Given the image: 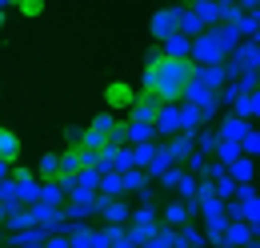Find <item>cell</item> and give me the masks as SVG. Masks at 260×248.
I'll return each mask as SVG.
<instances>
[{
    "label": "cell",
    "instance_id": "obj_1",
    "mask_svg": "<svg viewBox=\"0 0 260 248\" xmlns=\"http://www.w3.org/2000/svg\"><path fill=\"white\" fill-rule=\"evenodd\" d=\"M192 76H196L192 60H168V56H160V48H156L148 56V64H144L140 92H152L160 104H180V96L192 84Z\"/></svg>",
    "mask_w": 260,
    "mask_h": 248
},
{
    "label": "cell",
    "instance_id": "obj_2",
    "mask_svg": "<svg viewBox=\"0 0 260 248\" xmlns=\"http://www.w3.org/2000/svg\"><path fill=\"white\" fill-rule=\"evenodd\" d=\"M112 128H116V116H112V112H96L92 124L84 128V136H80V148H84V152L108 148V144H112Z\"/></svg>",
    "mask_w": 260,
    "mask_h": 248
},
{
    "label": "cell",
    "instance_id": "obj_3",
    "mask_svg": "<svg viewBox=\"0 0 260 248\" xmlns=\"http://www.w3.org/2000/svg\"><path fill=\"white\" fill-rule=\"evenodd\" d=\"M192 64L196 68H216V64H224V52H220V44H216L212 32H204V36L192 40Z\"/></svg>",
    "mask_w": 260,
    "mask_h": 248
},
{
    "label": "cell",
    "instance_id": "obj_4",
    "mask_svg": "<svg viewBox=\"0 0 260 248\" xmlns=\"http://www.w3.org/2000/svg\"><path fill=\"white\" fill-rule=\"evenodd\" d=\"M180 104H192V108H200V112H204V120H212V116L220 112V104H216V92H212V88H204L200 80H192V84L184 88Z\"/></svg>",
    "mask_w": 260,
    "mask_h": 248
},
{
    "label": "cell",
    "instance_id": "obj_5",
    "mask_svg": "<svg viewBox=\"0 0 260 248\" xmlns=\"http://www.w3.org/2000/svg\"><path fill=\"white\" fill-rule=\"evenodd\" d=\"M104 104H108V112H128L132 104H136V88H132L128 80H112L104 88Z\"/></svg>",
    "mask_w": 260,
    "mask_h": 248
},
{
    "label": "cell",
    "instance_id": "obj_6",
    "mask_svg": "<svg viewBox=\"0 0 260 248\" xmlns=\"http://www.w3.org/2000/svg\"><path fill=\"white\" fill-rule=\"evenodd\" d=\"M160 108H164V104H160L152 92H136V104L128 108V120H136V124H152V128H156Z\"/></svg>",
    "mask_w": 260,
    "mask_h": 248
},
{
    "label": "cell",
    "instance_id": "obj_7",
    "mask_svg": "<svg viewBox=\"0 0 260 248\" xmlns=\"http://www.w3.org/2000/svg\"><path fill=\"white\" fill-rule=\"evenodd\" d=\"M12 184H16V200H20V204H28V208L40 204V188L44 184L36 180L28 168H16V172H12Z\"/></svg>",
    "mask_w": 260,
    "mask_h": 248
},
{
    "label": "cell",
    "instance_id": "obj_8",
    "mask_svg": "<svg viewBox=\"0 0 260 248\" xmlns=\"http://www.w3.org/2000/svg\"><path fill=\"white\" fill-rule=\"evenodd\" d=\"M148 32H152V40L156 44H164L168 36H176V8H160V12H152L148 16Z\"/></svg>",
    "mask_w": 260,
    "mask_h": 248
},
{
    "label": "cell",
    "instance_id": "obj_9",
    "mask_svg": "<svg viewBox=\"0 0 260 248\" xmlns=\"http://www.w3.org/2000/svg\"><path fill=\"white\" fill-rule=\"evenodd\" d=\"M252 132V120H240V116H232L228 112L224 120H220V128H216V140H228V144H240L244 136Z\"/></svg>",
    "mask_w": 260,
    "mask_h": 248
},
{
    "label": "cell",
    "instance_id": "obj_10",
    "mask_svg": "<svg viewBox=\"0 0 260 248\" xmlns=\"http://www.w3.org/2000/svg\"><path fill=\"white\" fill-rule=\"evenodd\" d=\"M192 12L200 16V20H204V28H216V24H224L228 4H224V0H220V4H216V0H196V4H192Z\"/></svg>",
    "mask_w": 260,
    "mask_h": 248
},
{
    "label": "cell",
    "instance_id": "obj_11",
    "mask_svg": "<svg viewBox=\"0 0 260 248\" xmlns=\"http://www.w3.org/2000/svg\"><path fill=\"white\" fill-rule=\"evenodd\" d=\"M220 248H252V228H248L244 220H228Z\"/></svg>",
    "mask_w": 260,
    "mask_h": 248
},
{
    "label": "cell",
    "instance_id": "obj_12",
    "mask_svg": "<svg viewBox=\"0 0 260 248\" xmlns=\"http://www.w3.org/2000/svg\"><path fill=\"white\" fill-rule=\"evenodd\" d=\"M156 136H180V104H164L156 116Z\"/></svg>",
    "mask_w": 260,
    "mask_h": 248
},
{
    "label": "cell",
    "instance_id": "obj_13",
    "mask_svg": "<svg viewBox=\"0 0 260 248\" xmlns=\"http://www.w3.org/2000/svg\"><path fill=\"white\" fill-rule=\"evenodd\" d=\"M176 28H180V36H188V40H196V36H204V20L192 12V4L188 8H176Z\"/></svg>",
    "mask_w": 260,
    "mask_h": 248
},
{
    "label": "cell",
    "instance_id": "obj_14",
    "mask_svg": "<svg viewBox=\"0 0 260 248\" xmlns=\"http://www.w3.org/2000/svg\"><path fill=\"white\" fill-rule=\"evenodd\" d=\"M160 56H168V60H192V40L180 36V32L168 36V40L160 44Z\"/></svg>",
    "mask_w": 260,
    "mask_h": 248
},
{
    "label": "cell",
    "instance_id": "obj_15",
    "mask_svg": "<svg viewBox=\"0 0 260 248\" xmlns=\"http://www.w3.org/2000/svg\"><path fill=\"white\" fill-rule=\"evenodd\" d=\"M224 176L232 184H252V176H256V160H248V156H240V160H232L224 168Z\"/></svg>",
    "mask_w": 260,
    "mask_h": 248
},
{
    "label": "cell",
    "instance_id": "obj_16",
    "mask_svg": "<svg viewBox=\"0 0 260 248\" xmlns=\"http://www.w3.org/2000/svg\"><path fill=\"white\" fill-rule=\"evenodd\" d=\"M208 32L216 36V44H220V52H224V60L232 56V52H236V48H240V44H244V40H240V32L232 28V24H216V28H208Z\"/></svg>",
    "mask_w": 260,
    "mask_h": 248
},
{
    "label": "cell",
    "instance_id": "obj_17",
    "mask_svg": "<svg viewBox=\"0 0 260 248\" xmlns=\"http://www.w3.org/2000/svg\"><path fill=\"white\" fill-rule=\"evenodd\" d=\"M232 116H240V120H260V88L240 96V100L232 104Z\"/></svg>",
    "mask_w": 260,
    "mask_h": 248
},
{
    "label": "cell",
    "instance_id": "obj_18",
    "mask_svg": "<svg viewBox=\"0 0 260 248\" xmlns=\"http://www.w3.org/2000/svg\"><path fill=\"white\" fill-rule=\"evenodd\" d=\"M164 152L172 156V164H184V160L196 152V144H192V136H184V132H180V136H172V140L164 144Z\"/></svg>",
    "mask_w": 260,
    "mask_h": 248
},
{
    "label": "cell",
    "instance_id": "obj_19",
    "mask_svg": "<svg viewBox=\"0 0 260 248\" xmlns=\"http://www.w3.org/2000/svg\"><path fill=\"white\" fill-rule=\"evenodd\" d=\"M164 228H184V224H192V216H188V204H180V200H172V204H164Z\"/></svg>",
    "mask_w": 260,
    "mask_h": 248
},
{
    "label": "cell",
    "instance_id": "obj_20",
    "mask_svg": "<svg viewBox=\"0 0 260 248\" xmlns=\"http://www.w3.org/2000/svg\"><path fill=\"white\" fill-rule=\"evenodd\" d=\"M100 216L108 220V224H116V228H124V224L132 220V208L124 204V200H108V204L100 208Z\"/></svg>",
    "mask_w": 260,
    "mask_h": 248
},
{
    "label": "cell",
    "instance_id": "obj_21",
    "mask_svg": "<svg viewBox=\"0 0 260 248\" xmlns=\"http://www.w3.org/2000/svg\"><path fill=\"white\" fill-rule=\"evenodd\" d=\"M192 80H200L204 88H212V92H220L228 84V76H224V64H216V68H196V76Z\"/></svg>",
    "mask_w": 260,
    "mask_h": 248
},
{
    "label": "cell",
    "instance_id": "obj_22",
    "mask_svg": "<svg viewBox=\"0 0 260 248\" xmlns=\"http://www.w3.org/2000/svg\"><path fill=\"white\" fill-rule=\"evenodd\" d=\"M168 168H172V156L164 152V144H156V156H152V160L144 164V176H148V180H160Z\"/></svg>",
    "mask_w": 260,
    "mask_h": 248
},
{
    "label": "cell",
    "instance_id": "obj_23",
    "mask_svg": "<svg viewBox=\"0 0 260 248\" xmlns=\"http://www.w3.org/2000/svg\"><path fill=\"white\" fill-rule=\"evenodd\" d=\"M36 176H40L44 184L60 180V152H44V156H40V168H36Z\"/></svg>",
    "mask_w": 260,
    "mask_h": 248
},
{
    "label": "cell",
    "instance_id": "obj_24",
    "mask_svg": "<svg viewBox=\"0 0 260 248\" xmlns=\"http://www.w3.org/2000/svg\"><path fill=\"white\" fill-rule=\"evenodd\" d=\"M16 156H20V136H16L12 128H0V160L12 164Z\"/></svg>",
    "mask_w": 260,
    "mask_h": 248
},
{
    "label": "cell",
    "instance_id": "obj_25",
    "mask_svg": "<svg viewBox=\"0 0 260 248\" xmlns=\"http://www.w3.org/2000/svg\"><path fill=\"white\" fill-rule=\"evenodd\" d=\"M200 244H204V232L192 228V224L176 228V236H172V248H200Z\"/></svg>",
    "mask_w": 260,
    "mask_h": 248
},
{
    "label": "cell",
    "instance_id": "obj_26",
    "mask_svg": "<svg viewBox=\"0 0 260 248\" xmlns=\"http://www.w3.org/2000/svg\"><path fill=\"white\" fill-rule=\"evenodd\" d=\"M224 228H228V216H208L204 220V244H220Z\"/></svg>",
    "mask_w": 260,
    "mask_h": 248
},
{
    "label": "cell",
    "instance_id": "obj_27",
    "mask_svg": "<svg viewBox=\"0 0 260 248\" xmlns=\"http://www.w3.org/2000/svg\"><path fill=\"white\" fill-rule=\"evenodd\" d=\"M192 144H196V152L200 156H212L216 152V128H200L192 136Z\"/></svg>",
    "mask_w": 260,
    "mask_h": 248
},
{
    "label": "cell",
    "instance_id": "obj_28",
    "mask_svg": "<svg viewBox=\"0 0 260 248\" xmlns=\"http://www.w3.org/2000/svg\"><path fill=\"white\" fill-rule=\"evenodd\" d=\"M100 196H104V200H120V196H124V188H120V172L100 176Z\"/></svg>",
    "mask_w": 260,
    "mask_h": 248
},
{
    "label": "cell",
    "instance_id": "obj_29",
    "mask_svg": "<svg viewBox=\"0 0 260 248\" xmlns=\"http://www.w3.org/2000/svg\"><path fill=\"white\" fill-rule=\"evenodd\" d=\"M64 196H68V192H64L60 180H52V184L40 188V204H48V208H60V200H64Z\"/></svg>",
    "mask_w": 260,
    "mask_h": 248
},
{
    "label": "cell",
    "instance_id": "obj_30",
    "mask_svg": "<svg viewBox=\"0 0 260 248\" xmlns=\"http://www.w3.org/2000/svg\"><path fill=\"white\" fill-rule=\"evenodd\" d=\"M212 156H216V164H220V168H228L232 160H240L244 152H240V144H228V140H216V152H212Z\"/></svg>",
    "mask_w": 260,
    "mask_h": 248
},
{
    "label": "cell",
    "instance_id": "obj_31",
    "mask_svg": "<svg viewBox=\"0 0 260 248\" xmlns=\"http://www.w3.org/2000/svg\"><path fill=\"white\" fill-rule=\"evenodd\" d=\"M120 188H124V192H144V188H148V176H144L140 168H132V172H120Z\"/></svg>",
    "mask_w": 260,
    "mask_h": 248
},
{
    "label": "cell",
    "instance_id": "obj_32",
    "mask_svg": "<svg viewBox=\"0 0 260 248\" xmlns=\"http://www.w3.org/2000/svg\"><path fill=\"white\" fill-rule=\"evenodd\" d=\"M128 224L152 228V224H156V204H140V208H132V220H128Z\"/></svg>",
    "mask_w": 260,
    "mask_h": 248
},
{
    "label": "cell",
    "instance_id": "obj_33",
    "mask_svg": "<svg viewBox=\"0 0 260 248\" xmlns=\"http://www.w3.org/2000/svg\"><path fill=\"white\" fill-rule=\"evenodd\" d=\"M240 212H244V224H260V196L256 192L248 200H240Z\"/></svg>",
    "mask_w": 260,
    "mask_h": 248
},
{
    "label": "cell",
    "instance_id": "obj_34",
    "mask_svg": "<svg viewBox=\"0 0 260 248\" xmlns=\"http://www.w3.org/2000/svg\"><path fill=\"white\" fill-rule=\"evenodd\" d=\"M240 152L248 156V160H256V156H260V132H256V128H252V132L240 140Z\"/></svg>",
    "mask_w": 260,
    "mask_h": 248
},
{
    "label": "cell",
    "instance_id": "obj_35",
    "mask_svg": "<svg viewBox=\"0 0 260 248\" xmlns=\"http://www.w3.org/2000/svg\"><path fill=\"white\" fill-rule=\"evenodd\" d=\"M16 12H20V16H44V0H20Z\"/></svg>",
    "mask_w": 260,
    "mask_h": 248
},
{
    "label": "cell",
    "instance_id": "obj_36",
    "mask_svg": "<svg viewBox=\"0 0 260 248\" xmlns=\"http://www.w3.org/2000/svg\"><path fill=\"white\" fill-rule=\"evenodd\" d=\"M180 180H184V168H180V164H172V168L160 176V184H164V188H176Z\"/></svg>",
    "mask_w": 260,
    "mask_h": 248
},
{
    "label": "cell",
    "instance_id": "obj_37",
    "mask_svg": "<svg viewBox=\"0 0 260 248\" xmlns=\"http://www.w3.org/2000/svg\"><path fill=\"white\" fill-rule=\"evenodd\" d=\"M112 248H136V244H132L128 236H120V240H112Z\"/></svg>",
    "mask_w": 260,
    "mask_h": 248
},
{
    "label": "cell",
    "instance_id": "obj_38",
    "mask_svg": "<svg viewBox=\"0 0 260 248\" xmlns=\"http://www.w3.org/2000/svg\"><path fill=\"white\" fill-rule=\"evenodd\" d=\"M0 180H8V164L4 160H0Z\"/></svg>",
    "mask_w": 260,
    "mask_h": 248
},
{
    "label": "cell",
    "instance_id": "obj_39",
    "mask_svg": "<svg viewBox=\"0 0 260 248\" xmlns=\"http://www.w3.org/2000/svg\"><path fill=\"white\" fill-rule=\"evenodd\" d=\"M252 40H256V44H260V16H256V32H252Z\"/></svg>",
    "mask_w": 260,
    "mask_h": 248
},
{
    "label": "cell",
    "instance_id": "obj_40",
    "mask_svg": "<svg viewBox=\"0 0 260 248\" xmlns=\"http://www.w3.org/2000/svg\"><path fill=\"white\" fill-rule=\"evenodd\" d=\"M0 220H8V212H4V204H0Z\"/></svg>",
    "mask_w": 260,
    "mask_h": 248
},
{
    "label": "cell",
    "instance_id": "obj_41",
    "mask_svg": "<svg viewBox=\"0 0 260 248\" xmlns=\"http://www.w3.org/2000/svg\"><path fill=\"white\" fill-rule=\"evenodd\" d=\"M252 248H260V240H252Z\"/></svg>",
    "mask_w": 260,
    "mask_h": 248
},
{
    "label": "cell",
    "instance_id": "obj_42",
    "mask_svg": "<svg viewBox=\"0 0 260 248\" xmlns=\"http://www.w3.org/2000/svg\"><path fill=\"white\" fill-rule=\"evenodd\" d=\"M256 80H260V72H256Z\"/></svg>",
    "mask_w": 260,
    "mask_h": 248
},
{
    "label": "cell",
    "instance_id": "obj_43",
    "mask_svg": "<svg viewBox=\"0 0 260 248\" xmlns=\"http://www.w3.org/2000/svg\"><path fill=\"white\" fill-rule=\"evenodd\" d=\"M200 248H208V244H200Z\"/></svg>",
    "mask_w": 260,
    "mask_h": 248
},
{
    "label": "cell",
    "instance_id": "obj_44",
    "mask_svg": "<svg viewBox=\"0 0 260 248\" xmlns=\"http://www.w3.org/2000/svg\"><path fill=\"white\" fill-rule=\"evenodd\" d=\"M0 240H4V236H0Z\"/></svg>",
    "mask_w": 260,
    "mask_h": 248
}]
</instances>
